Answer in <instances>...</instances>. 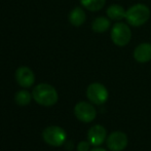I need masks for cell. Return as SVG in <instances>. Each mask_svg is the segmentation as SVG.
Segmentation results:
<instances>
[{
  "instance_id": "cell-1",
  "label": "cell",
  "mask_w": 151,
  "mask_h": 151,
  "mask_svg": "<svg viewBox=\"0 0 151 151\" xmlns=\"http://www.w3.org/2000/svg\"><path fill=\"white\" fill-rule=\"evenodd\" d=\"M32 97L36 103L45 107L55 105L59 99L56 88L47 83H40L36 86L32 91Z\"/></svg>"
},
{
  "instance_id": "cell-2",
  "label": "cell",
  "mask_w": 151,
  "mask_h": 151,
  "mask_svg": "<svg viewBox=\"0 0 151 151\" xmlns=\"http://www.w3.org/2000/svg\"><path fill=\"white\" fill-rule=\"evenodd\" d=\"M150 19V9L147 5L138 3L131 6L127 10L125 20L127 24L133 27H140L146 24Z\"/></svg>"
},
{
  "instance_id": "cell-3",
  "label": "cell",
  "mask_w": 151,
  "mask_h": 151,
  "mask_svg": "<svg viewBox=\"0 0 151 151\" xmlns=\"http://www.w3.org/2000/svg\"><path fill=\"white\" fill-rule=\"evenodd\" d=\"M110 37L115 45L117 46H125L129 43L132 39V30L124 23H116L111 29Z\"/></svg>"
},
{
  "instance_id": "cell-4",
  "label": "cell",
  "mask_w": 151,
  "mask_h": 151,
  "mask_svg": "<svg viewBox=\"0 0 151 151\" xmlns=\"http://www.w3.org/2000/svg\"><path fill=\"white\" fill-rule=\"evenodd\" d=\"M42 138L44 142L47 143L48 145L54 146V147H60L65 143L67 134L61 127L52 125V127L44 129V131L42 132Z\"/></svg>"
},
{
  "instance_id": "cell-5",
  "label": "cell",
  "mask_w": 151,
  "mask_h": 151,
  "mask_svg": "<svg viewBox=\"0 0 151 151\" xmlns=\"http://www.w3.org/2000/svg\"><path fill=\"white\" fill-rule=\"evenodd\" d=\"M86 97L93 104L96 105H102L104 104L109 98L108 90L99 82L91 83L86 88Z\"/></svg>"
},
{
  "instance_id": "cell-6",
  "label": "cell",
  "mask_w": 151,
  "mask_h": 151,
  "mask_svg": "<svg viewBox=\"0 0 151 151\" xmlns=\"http://www.w3.org/2000/svg\"><path fill=\"white\" fill-rule=\"evenodd\" d=\"M74 114L82 122H91L97 116L96 108L88 102H79L74 107Z\"/></svg>"
},
{
  "instance_id": "cell-7",
  "label": "cell",
  "mask_w": 151,
  "mask_h": 151,
  "mask_svg": "<svg viewBox=\"0 0 151 151\" xmlns=\"http://www.w3.org/2000/svg\"><path fill=\"white\" fill-rule=\"evenodd\" d=\"M127 146V136L122 132H113L107 138V147L111 151H122Z\"/></svg>"
},
{
  "instance_id": "cell-8",
  "label": "cell",
  "mask_w": 151,
  "mask_h": 151,
  "mask_svg": "<svg viewBox=\"0 0 151 151\" xmlns=\"http://www.w3.org/2000/svg\"><path fill=\"white\" fill-rule=\"evenodd\" d=\"M16 80L22 88H30L35 82V75L30 68L23 66L17 69Z\"/></svg>"
},
{
  "instance_id": "cell-9",
  "label": "cell",
  "mask_w": 151,
  "mask_h": 151,
  "mask_svg": "<svg viewBox=\"0 0 151 151\" xmlns=\"http://www.w3.org/2000/svg\"><path fill=\"white\" fill-rule=\"evenodd\" d=\"M107 137L106 129L101 124H96L91 127L88 132V142L93 146H100L104 143Z\"/></svg>"
},
{
  "instance_id": "cell-10",
  "label": "cell",
  "mask_w": 151,
  "mask_h": 151,
  "mask_svg": "<svg viewBox=\"0 0 151 151\" xmlns=\"http://www.w3.org/2000/svg\"><path fill=\"white\" fill-rule=\"evenodd\" d=\"M134 59L139 63H147L151 61V43L142 42L134 50Z\"/></svg>"
},
{
  "instance_id": "cell-11",
  "label": "cell",
  "mask_w": 151,
  "mask_h": 151,
  "mask_svg": "<svg viewBox=\"0 0 151 151\" xmlns=\"http://www.w3.org/2000/svg\"><path fill=\"white\" fill-rule=\"evenodd\" d=\"M86 14L81 7H75L69 14V22L72 26L80 27L86 22Z\"/></svg>"
},
{
  "instance_id": "cell-12",
  "label": "cell",
  "mask_w": 151,
  "mask_h": 151,
  "mask_svg": "<svg viewBox=\"0 0 151 151\" xmlns=\"http://www.w3.org/2000/svg\"><path fill=\"white\" fill-rule=\"evenodd\" d=\"M125 14H127V10L119 4H112L106 10L107 17L113 21H120L122 19H125Z\"/></svg>"
},
{
  "instance_id": "cell-13",
  "label": "cell",
  "mask_w": 151,
  "mask_h": 151,
  "mask_svg": "<svg viewBox=\"0 0 151 151\" xmlns=\"http://www.w3.org/2000/svg\"><path fill=\"white\" fill-rule=\"evenodd\" d=\"M111 23L110 20L106 17H98L93 20L91 24V29L96 33H105L109 30Z\"/></svg>"
},
{
  "instance_id": "cell-14",
  "label": "cell",
  "mask_w": 151,
  "mask_h": 151,
  "mask_svg": "<svg viewBox=\"0 0 151 151\" xmlns=\"http://www.w3.org/2000/svg\"><path fill=\"white\" fill-rule=\"evenodd\" d=\"M80 3L91 12H99L105 6L106 0H80Z\"/></svg>"
},
{
  "instance_id": "cell-15",
  "label": "cell",
  "mask_w": 151,
  "mask_h": 151,
  "mask_svg": "<svg viewBox=\"0 0 151 151\" xmlns=\"http://www.w3.org/2000/svg\"><path fill=\"white\" fill-rule=\"evenodd\" d=\"M14 101L20 106H27L31 102V93L28 91H19L14 96Z\"/></svg>"
},
{
  "instance_id": "cell-16",
  "label": "cell",
  "mask_w": 151,
  "mask_h": 151,
  "mask_svg": "<svg viewBox=\"0 0 151 151\" xmlns=\"http://www.w3.org/2000/svg\"><path fill=\"white\" fill-rule=\"evenodd\" d=\"M91 144L90 142L86 141H81L78 143L77 145V151H90V147Z\"/></svg>"
},
{
  "instance_id": "cell-17",
  "label": "cell",
  "mask_w": 151,
  "mask_h": 151,
  "mask_svg": "<svg viewBox=\"0 0 151 151\" xmlns=\"http://www.w3.org/2000/svg\"><path fill=\"white\" fill-rule=\"evenodd\" d=\"M90 151H107L106 149H104V148H100V147H96L93 148V149H91Z\"/></svg>"
}]
</instances>
